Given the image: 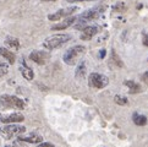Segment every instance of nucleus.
<instances>
[{"label":"nucleus","instance_id":"nucleus-1","mask_svg":"<svg viewBox=\"0 0 148 147\" xmlns=\"http://www.w3.org/2000/svg\"><path fill=\"white\" fill-rule=\"evenodd\" d=\"M71 39V36L70 34H66V33H60V34H53L50 37H48L44 42H43V47L45 49H56L61 47L62 44H65L66 42H69Z\"/></svg>","mask_w":148,"mask_h":147},{"label":"nucleus","instance_id":"nucleus-2","mask_svg":"<svg viewBox=\"0 0 148 147\" xmlns=\"http://www.w3.org/2000/svg\"><path fill=\"white\" fill-rule=\"evenodd\" d=\"M84 53H86V47L84 45H75L65 52L64 56H62V60L67 65H75L77 60L80 59V56H82Z\"/></svg>","mask_w":148,"mask_h":147},{"label":"nucleus","instance_id":"nucleus-3","mask_svg":"<svg viewBox=\"0 0 148 147\" xmlns=\"http://www.w3.org/2000/svg\"><path fill=\"white\" fill-rule=\"evenodd\" d=\"M0 103L4 108H17V109H25L26 103L16 96H9V94H3L0 97Z\"/></svg>","mask_w":148,"mask_h":147},{"label":"nucleus","instance_id":"nucleus-4","mask_svg":"<svg viewBox=\"0 0 148 147\" xmlns=\"http://www.w3.org/2000/svg\"><path fill=\"white\" fill-rule=\"evenodd\" d=\"M26 131L25 126H21V125H15V123L12 125H5V126L0 128V134L4 136V139L10 140L12 139L14 136H17L23 134Z\"/></svg>","mask_w":148,"mask_h":147},{"label":"nucleus","instance_id":"nucleus-5","mask_svg":"<svg viewBox=\"0 0 148 147\" xmlns=\"http://www.w3.org/2000/svg\"><path fill=\"white\" fill-rule=\"evenodd\" d=\"M88 81H89V86H92L94 88H104L108 86L109 83V78L102 75V74H98V72H92L88 77Z\"/></svg>","mask_w":148,"mask_h":147},{"label":"nucleus","instance_id":"nucleus-6","mask_svg":"<svg viewBox=\"0 0 148 147\" xmlns=\"http://www.w3.org/2000/svg\"><path fill=\"white\" fill-rule=\"evenodd\" d=\"M77 10H78V8H76V6L66 8V9H60V10H58L56 12L49 15L48 20H49V21H59V20H61V19L69 16V15H72L75 11H77Z\"/></svg>","mask_w":148,"mask_h":147},{"label":"nucleus","instance_id":"nucleus-7","mask_svg":"<svg viewBox=\"0 0 148 147\" xmlns=\"http://www.w3.org/2000/svg\"><path fill=\"white\" fill-rule=\"evenodd\" d=\"M49 54L47 52H42V50H34L29 54V59L34 61L38 65H44L47 64V61L49 60Z\"/></svg>","mask_w":148,"mask_h":147},{"label":"nucleus","instance_id":"nucleus-8","mask_svg":"<svg viewBox=\"0 0 148 147\" xmlns=\"http://www.w3.org/2000/svg\"><path fill=\"white\" fill-rule=\"evenodd\" d=\"M99 15H100V9L99 8H93V9L86 10L84 12H82L78 19H80L81 23H86V22H89V21H92V20H96Z\"/></svg>","mask_w":148,"mask_h":147},{"label":"nucleus","instance_id":"nucleus-9","mask_svg":"<svg viewBox=\"0 0 148 147\" xmlns=\"http://www.w3.org/2000/svg\"><path fill=\"white\" fill-rule=\"evenodd\" d=\"M100 32V27L99 26H86V27L82 28V34H81V39L83 41H88L91 39L92 37H94L97 33Z\"/></svg>","mask_w":148,"mask_h":147},{"label":"nucleus","instance_id":"nucleus-10","mask_svg":"<svg viewBox=\"0 0 148 147\" xmlns=\"http://www.w3.org/2000/svg\"><path fill=\"white\" fill-rule=\"evenodd\" d=\"M25 117L20 113H12V114H9V115H5V117L1 118V122L5 124H14V123H21L23 122Z\"/></svg>","mask_w":148,"mask_h":147},{"label":"nucleus","instance_id":"nucleus-11","mask_svg":"<svg viewBox=\"0 0 148 147\" xmlns=\"http://www.w3.org/2000/svg\"><path fill=\"white\" fill-rule=\"evenodd\" d=\"M76 20H77V17H76V16L69 17V19H66V20L62 21V22L54 25V26H53V27H51V30H53V31H60V30H65V28L70 27V26H72L73 23H75V22H76Z\"/></svg>","mask_w":148,"mask_h":147},{"label":"nucleus","instance_id":"nucleus-12","mask_svg":"<svg viewBox=\"0 0 148 147\" xmlns=\"http://www.w3.org/2000/svg\"><path fill=\"white\" fill-rule=\"evenodd\" d=\"M20 141H25V142H29V144H40L43 141V137L40 135L37 134H31L28 136H22L20 137Z\"/></svg>","mask_w":148,"mask_h":147},{"label":"nucleus","instance_id":"nucleus-13","mask_svg":"<svg viewBox=\"0 0 148 147\" xmlns=\"http://www.w3.org/2000/svg\"><path fill=\"white\" fill-rule=\"evenodd\" d=\"M0 54H1L10 64H14V63L16 61V56H15V54L6 48H0Z\"/></svg>","mask_w":148,"mask_h":147},{"label":"nucleus","instance_id":"nucleus-14","mask_svg":"<svg viewBox=\"0 0 148 147\" xmlns=\"http://www.w3.org/2000/svg\"><path fill=\"white\" fill-rule=\"evenodd\" d=\"M132 120H134V123L137 125V126H143V125L147 124V118L143 114L135 113L134 115H132Z\"/></svg>","mask_w":148,"mask_h":147},{"label":"nucleus","instance_id":"nucleus-15","mask_svg":"<svg viewBox=\"0 0 148 147\" xmlns=\"http://www.w3.org/2000/svg\"><path fill=\"white\" fill-rule=\"evenodd\" d=\"M125 85L129 87V92H130V93H140V92L142 91L141 86H140L137 82H135V81L127 80V81H125Z\"/></svg>","mask_w":148,"mask_h":147},{"label":"nucleus","instance_id":"nucleus-16","mask_svg":"<svg viewBox=\"0 0 148 147\" xmlns=\"http://www.w3.org/2000/svg\"><path fill=\"white\" fill-rule=\"evenodd\" d=\"M20 70H21V74H22V76L26 78V80L32 81L34 78V72L32 69H29L28 66H22Z\"/></svg>","mask_w":148,"mask_h":147},{"label":"nucleus","instance_id":"nucleus-17","mask_svg":"<svg viewBox=\"0 0 148 147\" xmlns=\"http://www.w3.org/2000/svg\"><path fill=\"white\" fill-rule=\"evenodd\" d=\"M86 71H87L86 63H84V61L80 63V65H78L77 69H76V77L77 78H83L84 76H86Z\"/></svg>","mask_w":148,"mask_h":147},{"label":"nucleus","instance_id":"nucleus-18","mask_svg":"<svg viewBox=\"0 0 148 147\" xmlns=\"http://www.w3.org/2000/svg\"><path fill=\"white\" fill-rule=\"evenodd\" d=\"M5 43H6L9 47H11L14 49H18L20 48V42L17 38H15V37H8L6 41H5Z\"/></svg>","mask_w":148,"mask_h":147},{"label":"nucleus","instance_id":"nucleus-19","mask_svg":"<svg viewBox=\"0 0 148 147\" xmlns=\"http://www.w3.org/2000/svg\"><path fill=\"white\" fill-rule=\"evenodd\" d=\"M112 61H113L118 67H123V66H124L123 60H121L120 58H119V55L116 54V52H115V50H112Z\"/></svg>","mask_w":148,"mask_h":147},{"label":"nucleus","instance_id":"nucleus-20","mask_svg":"<svg viewBox=\"0 0 148 147\" xmlns=\"http://www.w3.org/2000/svg\"><path fill=\"white\" fill-rule=\"evenodd\" d=\"M114 102L116 104H119V106H126V104H127V98L120 96V94H116L114 97Z\"/></svg>","mask_w":148,"mask_h":147},{"label":"nucleus","instance_id":"nucleus-21","mask_svg":"<svg viewBox=\"0 0 148 147\" xmlns=\"http://www.w3.org/2000/svg\"><path fill=\"white\" fill-rule=\"evenodd\" d=\"M9 72V65L5 63H0V77L5 76Z\"/></svg>","mask_w":148,"mask_h":147},{"label":"nucleus","instance_id":"nucleus-22","mask_svg":"<svg viewBox=\"0 0 148 147\" xmlns=\"http://www.w3.org/2000/svg\"><path fill=\"white\" fill-rule=\"evenodd\" d=\"M141 80L143 81L146 85H148V71H146V72H143L142 74V76H141Z\"/></svg>","mask_w":148,"mask_h":147},{"label":"nucleus","instance_id":"nucleus-23","mask_svg":"<svg viewBox=\"0 0 148 147\" xmlns=\"http://www.w3.org/2000/svg\"><path fill=\"white\" fill-rule=\"evenodd\" d=\"M38 147H55V146L51 145V144H49V142H43V144H40Z\"/></svg>","mask_w":148,"mask_h":147},{"label":"nucleus","instance_id":"nucleus-24","mask_svg":"<svg viewBox=\"0 0 148 147\" xmlns=\"http://www.w3.org/2000/svg\"><path fill=\"white\" fill-rule=\"evenodd\" d=\"M143 44L148 47V34L147 33H143Z\"/></svg>","mask_w":148,"mask_h":147},{"label":"nucleus","instance_id":"nucleus-25","mask_svg":"<svg viewBox=\"0 0 148 147\" xmlns=\"http://www.w3.org/2000/svg\"><path fill=\"white\" fill-rule=\"evenodd\" d=\"M67 3H78V1H92V0H66Z\"/></svg>","mask_w":148,"mask_h":147},{"label":"nucleus","instance_id":"nucleus-26","mask_svg":"<svg viewBox=\"0 0 148 147\" xmlns=\"http://www.w3.org/2000/svg\"><path fill=\"white\" fill-rule=\"evenodd\" d=\"M99 58H100V59H102V58H104L105 56V49H102V50H100L99 52V55H98Z\"/></svg>","mask_w":148,"mask_h":147},{"label":"nucleus","instance_id":"nucleus-27","mask_svg":"<svg viewBox=\"0 0 148 147\" xmlns=\"http://www.w3.org/2000/svg\"><path fill=\"white\" fill-rule=\"evenodd\" d=\"M42 1H55V0H42Z\"/></svg>","mask_w":148,"mask_h":147},{"label":"nucleus","instance_id":"nucleus-28","mask_svg":"<svg viewBox=\"0 0 148 147\" xmlns=\"http://www.w3.org/2000/svg\"><path fill=\"white\" fill-rule=\"evenodd\" d=\"M4 147H15V146H11V145H6V146H4Z\"/></svg>","mask_w":148,"mask_h":147}]
</instances>
